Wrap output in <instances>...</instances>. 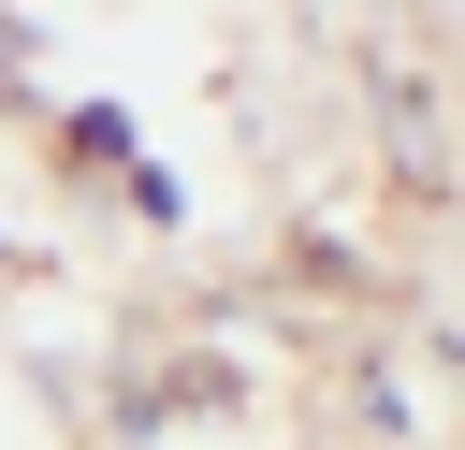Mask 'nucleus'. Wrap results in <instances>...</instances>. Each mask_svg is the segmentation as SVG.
I'll return each instance as SVG.
<instances>
[{
	"instance_id": "1",
	"label": "nucleus",
	"mask_w": 465,
	"mask_h": 450,
	"mask_svg": "<svg viewBox=\"0 0 465 450\" xmlns=\"http://www.w3.org/2000/svg\"><path fill=\"white\" fill-rule=\"evenodd\" d=\"M0 73H15V29H0Z\"/></svg>"
}]
</instances>
